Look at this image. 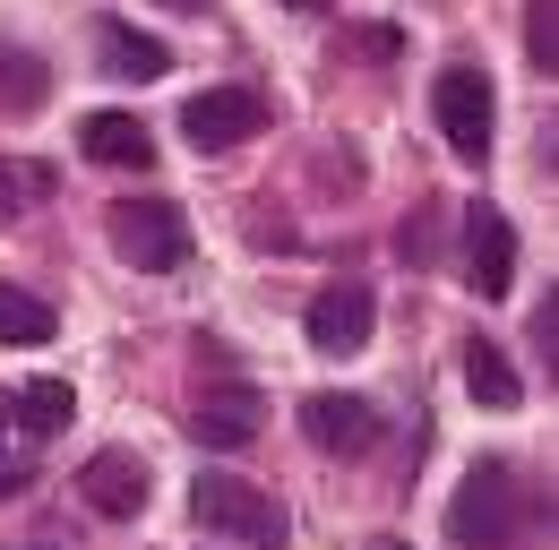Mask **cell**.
I'll use <instances>...</instances> for the list:
<instances>
[{"instance_id": "6da1fadb", "label": "cell", "mask_w": 559, "mask_h": 550, "mask_svg": "<svg viewBox=\"0 0 559 550\" xmlns=\"http://www.w3.org/2000/svg\"><path fill=\"white\" fill-rule=\"evenodd\" d=\"M525 525H534V499H525L516 465H499V456L474 465L456 481V499H448V542L456 550H516Z\"/></svg>"}, {"instance_id": "7a4b0ae2", "label": "cell", "mask_w": 559, "mask_h": 550, "mask_svg": "<svg viewBox=\"0 0 559 550\" xmlns=\"http://www.w3.org/2000/svg\"><path fill=\"white\" fill-rule=\"evenodd\" d=\"M104 241L139 275H173L190 259V215H181V199H112L104 206Z\"/></svg>"}, {"instance_id": "3957f363", "label": "cell", "mask_w": 559, "mask_h": 550, "mask_svg": "<svg viewBox=\"0 0 559 550\" xmlns=\"http://www.w3.org/2000/svg\"><path fill=\"white\" fill-rule=\"evenodd\" d=\"M190 516H199L207 534L250 542V550H284V507L259 490V481H241V474H199L190 481Z\"/></svg>"}, {"instance_id": "277c9868", "label": "cell", "mask_w": 559, "mask_h": 550, "mask_svg": "<svg viewBox=\"0 0 559 550\" xmlns=\"http://www.w3.org/2000/svg\"><path fill=\"white\" fill-rule=\"evenodd\" d=\"M430 112H439V138H448V155L456 164H490V121H499V95H490L483 69H439V86H430Z\"/></svg>"}, {"instance_id": "5b68a950", "label": "cell", "mask_w": 559, "mask_h": 550, "mask_svg": "<svg viewBox=\"0 0 559 550\" xmlns=\"http://www.w3.org/2000/svg\"><path fill=\"white\" fill-rule=\"evenodd\" d=\"M379 405L370 396H336V387H319V396H301V439L319 447V456H370L379 447Z\"/></svg>"}, {"instance_id": "8992f818", "label": "cell", "mask_w": 559, "mask_h": 550, "mask_svg": "<svg viewBox=\"0 0 559 550\" xmlns=\"http://www.w3.org/2000/svg\"><path fill=\"white\" fill-rule=\"evenodd\" d=\"M259 130H267V104L250 86H207V95L181 104V138L199 155H224V146H241V138H259Z\"/></svg>"}, {"instance_id": "52a82bcc", "label": "cell", "mask_w": 559, "mask_h": 550, "mask_svg": "<svg viewBox=\"0 0 559 550\" xmlns=\"http://www.w3.org/2000/svg\"><path fill=\"white\" fill-rule=\"evenodd\" d=\"M370 327H379V301H370V284H328V292H310V310H301V336H310V352H361L370 344Z\"/></svg>"}, {"instance_id": "ba28073f", "label": "cell", "mask_w": 559, "mask_h": 550, "mask_svg": "<svg viewBox=\"0 0 559 550\" xmlns=\"http://www.w3.org/2000/svg\"><path fill=\"white\" fill-rule=\"evenodd\" d=\"M78 499H86L95 516H112V525H130V516H146V499H155V481H146V465L130 456V447H95V456H86V474H78Z\"/></svg>"}, {"instance_id": "9c48e42d", "label": "cell", "mask_w": 559, "mask_h": 550, "mask_svg": "<svg viewBox=\"0 0 559 550\" xmlns=\"http://www.w3.org/2000/svg\"><path fill=\"white\" fill-rule=\"evenodd\" d=\"M465 284L483 301H508V284H516V232L499 206H465Z\"/></svg>"}, {"instance_id": "30bf717a", "label": "cell", "mask_w": 559, "mask_h": 550, "mask_svg": "<svg viewBox=\"0 0 559 550\" xmlns=\"http://www.w3.org/2000/svg\"><path fill=\"white\" fill-rule=\"evenodd\" d=\"M259 387H241V379H224V387H207L199 405H190V439L199 447H250L259 439Z\"/></svg>"}, {"instance_id": "8fae6325", "label": "cell", "mask_w": 559, "mask_h": 550, "mask_svg": "<svg viewBox=\"0 0 559 550\" xmlns=\"http://www.w3.org/2000/svg\"><path fill=\"white\" fill-rule=\"evenodd\" d=\"M95 61H104V77L146 86V77H164V69H173V44H155V35H139V26L104 17V26H95Z\"/></svg>"}, {"instance_id": "7c38bea8", "label": "cell", "mask_w": 559, "mask_h": 550, "mask_svg": "<svg viewBox=\"0 0 559 550\" xmlns=\"http://www.w3.org/2000/svg\"><path fill=\"white\" fill-rule=\"evenodd\" d=\"M78 146H86L95 164H112V172H146V164H155V138H146L139 112H86Z\"/></svg>"}, {"instance_id": "4fadbf2b", "label": "cell", "mask_w": 559, "mask_h": 550, "mask_svg": "<svg viewBox=\"0 0 559 550\" xmlns=\"http://www.w3.org/2000/svg\"><path fill=\"white\" fill-rule=\"evenodd\" d=\"M70 412H78L70 379H26V387H9V396H0V421H9V430H26V439L70 430Z\"/></svg>"}, {"instance_id": "5bb4252c", "label": "cell", "mask_w": 559, "mask_h": 550, "mask_svg": "<svg viewBox=\"0 0 559 550\" xmlns=\"http://www.w3.org/2000/svg\"><path fill=\"white\" fill-rule=\"evenodd\" d=\"M52 104V69H44V52H26V44H0V112H44Z\"/></svg>"}, {"instance_id": "9a60e30c", "label": "cell", "mask_w": 559, "mask_h": 550, "mask_svg": "<svg viewBox=\"0 0 559 550\" xmlns=\"http://www.w3.org/2000/svg\"><path fill=\"white\" fill-rule=\"evenodd\" d=\"M465 387H474L490 412H516V396H525V387H516V361H508V352H499L490 336L465 344Z\"/></svg>"}, {"instance_id": "2e32d148", "label": "cell", "mask_w": 559, "mask_h": 550, "mask_svg": "<svg viewBox=\"0 0 559 550\" xmlns=\"http://www.w3.org/2000/svg\"><path fill=\"white\" fill-rule=\"evenodd\" d=\"M0 344H52V301L0 284Z\"/></svg>"}, {"instance_id": "e0dca14e", "label": "cell", "mask_w": 559, "mask_h": 550, "mask_svg": "<svg viewBox=\"0 0 559 550\" xmlns=\"http://www.w3.org/2000/svg\"><path fill=\"white\" fill-rule=\"evenodd\" d=\"M525 52H534L543 77L559 69V0H525Z\"/></svg>"}, {"instance_id": "ac0fdd59", "label": "cell", "mask_w": 559, "mask_h": 550, "mask_svg": "<svg viewBox=\"0 0 559 550\" xmlns=\"http://www.w3.org/2000/svg\"><path fill=\"white\" fill-rule=\"evenodd\" d=\"M26 199H52V172L44 164H0V215H17Z\"/></svg>"}, {"instance_id": "d6986e66", "label": "cell", "mask_w": 559, "mask_h": 550, "mask_svg": "<svg viewBox=\"0 0 559 550\" xmlns=\"http://www.w3.org/2000/svg\"><path fill=\"white\" fill-rule=\"evenodd\" d=\"M26 481H35V474H26V465H17V456H0V499H17V490H26Z\"/></svg>"}, {"instance_id": "ffe728a7", "label": "cell", "mask_w": 559, "mask_h": 550, "mask_svg": "<svg viewBox=\"0 0 559 550\" xmlns=\"http://www.w3.org/2000/svg\"><path fill=\"white\" fill-rule=\"evenodd\" d=\"M284 9H328V0H284Z\"/></svg>"}, {"instance_id": "44dd1931", "label": "cell", "mask_w": 559, "mask_h": 550, "mask_svg": "<svg viewBox=\"0 0 559 550\" xmlns=\"http://www.w3.org/2000/svg\"><path fill=\"white\" fill-rule=\"evenodd\" d=\"M164 9H207V0H164Z\"/></svg>"}, {"instance_id": "7402d4cb", "label": "cell", "mask_w": 559, "mask_h": 550, "mask_svg": "<svg viewBox=\"0 0 559 550\" xmlns=\"http://www.w3.org/2000/svg\"><path fill=\"white\" fill-rule=\"evenodd\" d=\"M370 550H405V542H370Z\"/></svg>"}, {"instance_id": "603a6c76", "label": "cell", "mask_w": 559, "mask_h": 550, "mask_svg": "<svg viewBox=\"0 0 559 550\" xmlns=\"http://www.w3.org/2000/svg\"><path fill=\"white\" fill-rule=\"evenodd\" d=\"M26 550H44V542H26Z\"/></svg>"}]
</instances>
